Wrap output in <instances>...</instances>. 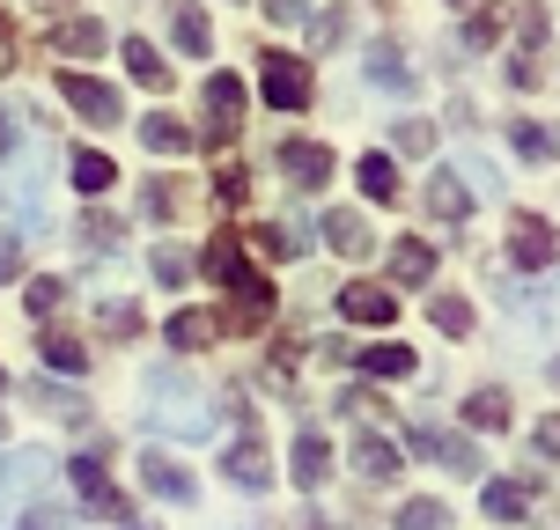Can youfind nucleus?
<instances>
[{
  "mask_svg": "<svg viewBox=\"0 0 560 530\" xmlns=\"http://www.w3.org/2000/svg\"><path fill=\"white\" fill-rule=\"evenodd\" d=\"M516 30H524V45H538V37H546V15H538V8H524V15H516Z\"/></svg>",
  "mask_w": 560,
  "mask_h": 530,
  "instance_id": "obj_44",
  "label": "nucleus"
},
{
  "mask_svg": "<svg viewBox=\"0 0 560 530\" xmlns=\"http://www.w3.org/2000/svg\"><path fill=\"white\" fill-rule=\"evenodd\" d=\"M59 96L89 118V126H118V89L112 82H89V74H59Z\"/></svg>",
  "mask_w": 560,
  "mask_h": 530,
  "instance_id": "obj_8",
  "label": "nucleus"
},
{
  "mask_svg": "<svg viewBox=\"0 0 560 530\" xmlns=\"http://www.w3.org/2000/svg\"><path fill=\"white\" fill-rule=\"evenodd\" d=\"M532 502H538V479H487V486H479V508H487L494 523L532 516Z\"/></svg>",
  "mask_w": 560,
  "mask_h": 530,
  "instance_id": "obj_11",
  "label": "nucleus"
},
{
  "mask_svg": "<svg viewBox=\"0 0 560 530\" xmlns=\"http://www.w3.org/2000/svg\"><path fill=\"white\" fill-rule=\"evenodd\" d=\"M354 472H362L369 486H392L398 479V449L376 443V435H354Z\"/></svg>",
  "mask_w": 560,
  "mask_h": 530,
  "instance_id": "obj_21",
  "label": "nucleus"
},
{
  "mask_svg": "<svg viewBox=\"0 0 560 530\" xmlns=\"http://www.w3.org/2000/svg\"><path fill=\"white\" fill-rule=\"evenodd\" d=\"M207 118H214V140L236 133V118H244V82L236 74H214L207 82Z\"/></svg>",
  "mask_w": 560,
  "mask_h": 530,
  "instance_id": "obj_17",
  "label": "nucleus"
},
{
  "mask_svg": "<svg viewBox=\"0 0 560 530\" xmlns=\"http://www.w3.org/2000/svg\"><path fill=\"white\" fill-rule=\"evenodd\" d=\"M140 405H148V427H163V435H185V443L214 435V398H207V384L192 368H148Z\"/></svg>",
  "mask_w": 560,
  "mask_h": 530,
  "instance_id": "obj_1",
  "label": "nucleus"
},
{
  "mask_svg": "<svg viewBox=\"0 0 560 530\" xmlns=\"http://www.w3.org/2000/svg\"><path fill=\"white\" fill-rule=\"evenodd\" d=\"M428 317H435V332H450V339L472 332V303H465V295H435V303H428Z\"/></svg>",
  "mask_w": 560,
  "mask_h": 530,
  "instance_id": "obj_31",
  "label": "nucleus"
},
{
  "mask_svg": "<svg viewBox=\"0 0 560 530\" xmlns=\"http://www.w3.org/2000/svg\"><path fill=\"white\" fill-rule=\"evenodd\" d=\"M148 266H155V280H163V287H185V280H192V258L177 251V244H155V258H148Z\"/></svg>",
  "mask_w": 560,
  "mask_h": 530,
  "instance_id": "obj_34",
  "label": "nucleus"
},
{
  "mask_svg": "<svg viewBox=\"0 0 560 530\" xmlns=\"http://www.w3.org/2000/svg\"><path fill=\"white\" fill-rule=\"evenodd\" d=\"M266 104L273 111H303L310 104V67H295V59H266Z\"/></svg>",
  "mask_w": 560,
  "mask_h": 530,
  "instance_id": "obj_12",
  "label": "nucleus"
},
{
  "mask_svg": "<svg viewBox=\"0 0 560 530\" xmlns=\"http://www.w3.org/2000/svg\"><path fill=\"white\" fill-rule=\"evenodd\" d=\"M67 303V280H30V317H52Z\"/></svg>",
  "mask_w": 560,
  "mask_h": 530,
  "instance_id": "obj_37",
  "label": "nucleus"
},
{
  "mask_svg": "<svg viewBox=\"0 0 560 530\" xmlns=\"http://www.w3.org/2000/svg\"><path fill=\"white\" fill-rule=\"evenodd\" d=\"M465 420H472L479 435H494V427H509V391H502V384H479V391L465 398Z\"/></svg>",
  "mask_w": 560,
  "mask_h": 530,
  "instance_id": "obj_23",
  "label": "nucleus"
},
{
  "mask_svg": "<svg viewBox=\"0 0 560 530\" xmlns=\"http://www.w3.org/2000/svg\"><path fill=\"white\" fill-rule=\"evenodd\" d=\"M170 37H177V52H192V59L214 52V30H207L199 8H170Z\"/></svg>",
  "mask_w": 560,
  "mask_h": 530,
  "instance_id": "obj_24",
  "label": "nucleus"
},
{
  "mask_svg": "<svg viewBox=\"0 0 560 530\" xmlns=\"http://www.w3.org/2000/svg\"><path fill=\"white\" fill-rule=\"evenodd\" d=\"M398 530H450V508L435 494H413V502L398 508Z\"/></svg>",
  "mask_w": 560,
  "mask_h": 530,
  "instance_id": "obj_30",
  "label": "nucleus"
},
{
  "mask_svg": "<svg viewBox=\"0 0 560 530\" xmlns=\"http://www.w3.org/2000/svg\"><path fill=\"white\" fill-rule=\"evenodd\" d=\"M140 486H148V494H155V502H192L199 486H192V472H185V464H177V457H163V449H140Z\"/></svg>",
  "mask_w": 560,
  "mask_h": 530,
  "instance_id": "obj_7",
  "label": "nucleus"
},
{
  "mask_svg": "<svg viewBox=\"0 0 560 530\" xmlns=\"http://www.w3.org/2000/svg\"><path fill=\"white\" fill-rule=\"evenodd\" d=\"M392 273L406 280V287H428V280H435V251L406 236V244H398V251H392Z\"/></svg>",
  "mask_w": 560,
  "mask_h": 530,
  "instance_id": "obj_26",
  "label": "nucleus"
},
{
  "mask_svg": "<svg viewBox=\"0 0 560 530\" xmlns=\"http://www.w3.org/2000/svg\"><path fill=\"white\" fill-rule=\"evenodd\" d=\"M82 244H89V251H112V244H118V222L104 214V207H96V214H82Z\"/></svg>",
  "mask_w": 560,
  "mask_h": 530,
  "instance_id": "obj_36",
  "label": "nucleus"
},
{
  "mask_svg": "<svg viewBox=\"0 0 560 530\" xmlns=\"http://www.w3.org/2000/svg\"><path fill=\"white\" fill-rule=\"evenodd\" d=\"M30 398H37V405H52L59 420H82V405H74V398H59L52 384H30Z\"/></svg>",
  "mask_w": 560,
  "mask_h": 530,
  "instance_id": "obj_40",
  "label": "nucleus"
},
{
  "mask_svg": "<svg viewBox=\"0 0 560 530\" xmlns=\"http://www.w3.org/2000/svg\"><path fill=\"white\" fill-rule=\"evenodd\" d=\"M118 52H126V74H133L140 89H170V67H163V52H155L148 37H126Z\"/></svg>",
  "mask_w": 560,
  "mask_h": 530,
  "instance_id": "obj_22",
  "label": "nucleus"
},
{
  "mask_svg": "<svg viewBox=\"0 0 560 530\" xmlns=\"http://www.w3.org/2000/svg\"><path fill=\"white\" fill-rule=\"evenodd\" d=\"M553 384H560V362H553Z\"/></svg>",
  "mask_w": 560,
  "mask_h": 530,
  "instance_id": "obj_47",
  "label": "nucleus"
},
{
  "mask_svg": "<svg viewBox=\"0 0 560 530\" xmlns=\"http://www.w3.org/2000/svg\"><path fill=\"white\" fill-rule=\"evenodd\" d=\"M52 45H59L67 59H96L104 45H112V37H104V23H96V15H74V23H59V30H52Z\"/></svg>",
  "mask_w": 560,
  "mask_h": 530,
  "instance_id": "obj_19",
  "label": "nucleus"
},
{
  "mask_svg": "<svg viewBox=\"0 0 560 530\" xmlns=\"http://www.w3.org/2000/svg\"><path fill=\"white\" fill-rule=\"evenodd\" d=\"M222 479L236 486V494H266V486H273V457H266V443H258V435H236V443L222 449Z\"/></svg>",
  "mask_w": 560,
  "mask_h": 530,
  "instance_id": "obj_4",
  "label": "nucleus"
},
{
  "mask_svg": "<svg viewBox=\"0 0 560 530\" xmlns=\"http://www.w3.org/2000/svg\"><path fill=\"white\" fill-rule=\"evenodd\" d=\"M288 472H295V486H303V494H317V486L332 479V443H325L317 427H303V435H295V449H288Z\"/></svg>",
  "mask_w": 560,
  "mask_h": 530,
  "instance_id": "obj_10",
  "label": "nucleus"
},
{
  "mask_svg": "<svg viewBox=\"0 0 560 530\" xmlns=\"http://www.w3.org/2000/svg\"><path fill=\"white\" fill-rule=\"evenodd\" d=\"M140 214H148V222H170V214H177V185H170V177H148V192H140Z\"/></svg>",
  "mask_w": 560,
  "mask_h": 530,
  "instance_id": "obj_35",
  "label": "nucleus"
},
{
  "mask_svg": "<svg viewBox=\"0 0 560 530\" xmlns=\"http://www.w3.org/2000/svg\"><path fill=\"white\" fill-rule=\"evenodd\" d=\"M280 169L295 177V192H317V185L332 177V148H317V140H288V148H280Z\"/></svg>",
  "mask_w": 560,
  "mask_h": 530,
  "instance_id": "obj_13",
  "label": "nucleus"
},
{
  "mask_svg": "<svg viewBox=\"0 0 560 530\" xmlns=\"http://www.w3.org/2000/svg\"><path fill=\"white\" fill-rule=\"evenodd\" d=\"M325 244H332L339 258H369L376 251V228H369L354 207H332V214H325Z\"/></svg>",
  "mask_w": 560,
  "mask_h": 530,
  "instance_id": "obj_14",
  "label": "nucleus"
},
{
  "mask_svg": "<svg viewBox=\"0 0 560 530\" xmlns=\"http://www.w3.org/2000/svg\"><path fill=\"white\" fill-rule=\"evenodd\" d=\"M392 148H398V155H428V148H435V126H428V118H398Z\"/></svg>",
  "mask_w": 560,
  "mask_h": 530,
  "instance_id": "obj_33",
  "label": "nucleus"
},
{
  "mask_svg": "<svg viewBox=\"0 0 560 530\" xmlns=\"http://www.w3.org/2000/svg\"><path fill=\"white\" fill-rule=\"evenodd\" d=\"M273 23H310V0H266Z\"/></svg>",
  "mask_w": 560,
  "mask_h": 530,
  "instance_id": "obj_43",
  "label": "nucleus"
},
{
  "mask_svg": "<svg viewBox=\"0 0 560 530\" xmlns=\"http://www.w3.org/2000/svg\"><path fill=\"white\" fill-rule=\"evenodd\" d=\"M420 199H428V214H435V222H465V214H472V192H465V177H457V169H435Z\"/></svg>",
  "mask_w": 560,
  "mask_h": 530,
  "instance_id": "obj_16",
  "label": "nucleus"
},
{
  "mask_svg": "<svg viewBox=\"0 0 560 530\" xmlns=\"http://www.w3.org/2000/svg\"><path fill=\"white\" fill-rule=\"evenodd\" d=\"M509 258H516V266H553L560 258V228L538 222V214H516V228H509Z\"/></svg>",
  "mask_w": 560,
  "mask_h": 530,
  "instance_id": "obj_9",
  "label": "nucleus"
},
{
  "mask_svg": "<svg viewBox=\"0 0 560 530\" xmlns=\"http://www.w3.org/2000/svg\"><path fill=\"white\" fill-rule=\"evenodd\" d=\"M0 155H15V111L0 104Z\"/></svg>",
  "mask_w": 560,
  "mask_h": 530,
  "instance_id": "obj_45",
  "label": "nucleus"
},
{
  "mask_svg": "<svg viewBox=\"0 0 560 530\" xmlns=\"http://www.w3.org/2000/svg\"><path fill=\"white\" fill-rule=\"evenodd\" d=\"M362 74H369V89H413V67H406V52H398L392 37H376L362 52Z\"/></svg>",
  "mask_w": 560,
  "mask_h": 530,
  "instance_id": "obj_15",
  "label": "nucleus"
},
{
  "mask_svg": "<svg viewBox=\"0 0 560 530\" xmlns=\"http://www.w3.org/2000/svg\"><path fill=\"white\" fill-rule=\"evenodd\" d=\"M339 30H347V15H339V8H332V15H310V52H332Z\"/></svg>",
  "mask_w": 560,
  "mask_h": 530,
  "instance_id": "obj_38",
  "label": "nucleus"
},
{
  "mask_svg": "<svg viewBox=\"0 0 560 530\" xmlns=\"http://www.w3.org/2000/svg\"><path fill=\"white\" fill-rule=\"evenodd\" d=\"M450 8H465V0H450Z\"/></svg>",
  "mask_w": 560,
  "mask_h": 530,
  "instance_id": "obj_48",
  "label": "nucleus"
},
{
  "mask_svg": "<svg viewBox=\"0 0 560 530\" xmlns=\"http://www.w3.org/2000/svg\"><path fill=\"white\" fill-rule=\"evenodd\" d=\"M413 346H392V339H384V346H369V354H354V368H369V376H413Z\"/></svg>",
  "mask_w": 560,
  "mask_h": 530,
  "instance_id": "obj_27",
  "label": "nucleus"
},
{
  "mask_svg": "<svg viewBox=\"0 0 560 530\" xmlns=\"http://www.w3.org/2000/svg\"><path fill=\"white\" fill-rule=\"evenodd\" d=\"M45 479H52V449H8L0 457V530L15 523V508L30 502V494H45Z\"/></svg>",
  "mask_w": 560,
  "mask_h": 530,
  "instance_id": "obj_3",
  "label": "nucleus"
},
{
  "mask_svg": "<svg viewBox=\"0 0 560 530\" xmlns=\"http://www.w3.org/2000/svg\"><path fill=\"white\" fill-rule=\"evenodd\" d=\"M67 169H74L82 199H104L118 185V163H112V155H96V148H74V163H67Z\"/></svg>",
  "mask_w": 560,
  "mask_h": 530,
  "instance_id": "obj_20",
  "label": "nucleus"
},
{
  "mask_svg": "<svg viewBox=\"0 0 560 530\" xmlns=\"http://www.w3.org/2000/svg\"><path fill=\"white\" fill-rule=\"evenodd\" d=\"M406 449H413V457H435V464H450V472H472L479 479V449L465 443V435H450V427H406Z\"/></svg>",
  "mask_w": 560,
  "mask_h": 530,
  "instance_id": "obj_5",
  "label": "nucleus"
},
{
  "mask_svg": "<svg viewBox=\"0 0 560 530\" xmlns=\"http://www.w3.org/2000/svg\"><path fill=\"white\" fill-rule=\"evenodd\" d=\"M339 317H347V325H376V332H384V325L398 317V295H392V287H376V280H347V287H339Z\"/></svg>",
  "mask_w": 560,
  "mask_h": 530,
  "instance_id": "obj_6",
  "label": "nucleus"
},
{
  "mask_svg": "<svg viewBox=\"0 0 560 530\" xmlns=\"http://www.w3.org/2000/svg\"><path fill=\"white\" fill-rule=\"evenodd\" d=\"M538 449H546V457H560V420H546V427H538Z\"/></svg>",
  "mask_w": 560,
  "mask_h": 530,
  "instance_id": "obj_46",
  "label": "nucleus"
},
{
  "mask_svg": "<svg viewBox=\"0 0 560 530\" xmlns=\"http://www.w3.org/2000/svg\"><path fill=\"white\" fill-rule=\"evenodd\" d=\"M45 368H59V376H82V368H89L82 339H74V332H45Z\"/></svg>",
  "mask_w": 560,
  "mask_h": 530,
  "instance_id": "obj_29",
  "label": "nucleus"
},
{
  "mask_svg": "<svg viewBox=\"0 0 560 530\" xmlns=\"http://www.w3.org/2000/svg\"><path fill=\"white\" fill-rule=\"evenodd\" d=\"M8 530H67V523H59V508H30V516H15Z\"/></svg>",
  "mask_w": 560,
  "mask_h": 530,
  "instance_id": "obj_42",
  "label": "nucleus"
},
{
  "mask_svg": "<svg viewBox=\"0 0 560 530\" xmlns=\"http://www.w3.org/2000/svg\"><path fill=\"white\" fill-rule=\"evenodd\" d=\"M509 140H516V155H532V163H546V155L560 148V140H553V126H538V118H524V126H516Z\"/></svg>",
  "mask_w": 560,
  "mask_h": 530,
  "instance_id": "obj_32",
  "label": "nucleus"
},
{
  "mask_svg": "<svg viewBox=\"0 0 560 530\" xmlns=\"http://www.w3.org/2000/svg\"><path fill=\"white\" fill-rule=\"evenodd\" d=\"M104 332H112V339H133L140 332V309L133 303H104Z\"/></svg>",
  "mask_w": 560,
  "mask_h": 530,
  "instance_id": "obj_39",
  "label": "nucleus"
},
{
  "mask_svg": "<svg viewBox=\"0 0 560 530\" xmlns=\"http://www.w3.org/2000/svg\"><path fill=\"white\" fill-rule=\"evenodd\" d=\"M199 266H207V280H222L229 295L244 303V325H258V317L273 309V287L244 266V251H236V244H207V258H199Z\"/></svg>",
  "mask_w": 560,
  "mask_h": 530,
  "instance_id": "obj_2",
  "label": "nucleus"
},
{
  "mask_svg": "<svg viewBox=\"0 0 560 530\" xmlns=\"http://www.w3.org/2000/svg\"><path fill=\"white\" fill-rule=\"evenodd\" d=\"M140 140H148L155 155H185V148H192V126H177L170 111H148L140 118Z\"/></svg>",
  "mask_w": 560,
  "mask_h": 530,
  "instance_id": "obj_25",
  "label": "nucleus"
},
{
  "mask_svg": "<svg viewBox=\"0 0 560 530\" xmlns=\"http://www.w3.org/2000/svg\"><path fill=\"white\" fill-rule=\"evenodd\" d=\"M354 177H362L369 199H398V163H392V155H362V163H354Z\"/></svg>",
  "mask_w": 560,
  "mask_h": 530,
  "instance_id": "obj_28",
  "label": "nucleus"
},
{
  "mask_svg": "<svg viewBox=\"0 0 560 530\" xmlns=\"http://www.w3.org/2000/svg\"><path fill=\"white\" fill-rule=\"evenodd\" d=\"M15 273H23V236L0 228V280H15Z\"/></svg>",
  "mask_w": 560,
  "mask_h": 530,
  "instance_id": "obj_41",
  "label": "nucleus"
},
{
  "mask_svg": "<svg viewBox=\"0 0 560 530\" xmlns=\"http://www.w3.org/2000/svg\"><path fill=\"white\" fill-rule=\"evenodd\" d=\"M222 339V317H207V309H177L170 317V346L177 354H199V346H214Z\"/></svg>",
  "mask_w": 560,
  "mask_h": 530,
  "instance_id": "obj_18",
  "label": "nucleus"
}]
</instances>
